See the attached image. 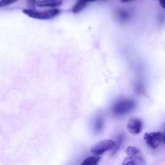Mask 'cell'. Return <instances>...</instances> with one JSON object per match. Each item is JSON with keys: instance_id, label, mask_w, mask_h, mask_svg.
<instances>
[{"instance_id": "obj_4", "label": "cell", "mask_w": 165, "mask_h": 165, "mask_svg": "<svg viewBox=\"0 0 165 165\" xmlns=\"http://www.w3.org/2000/svg\"><path fill=\"white\" fill-rule=\"evenodd\" d=\"M145 142L153 149L157 148L162 141H165V135L161 132L146 133L144 135Z\"/></svg>"}, {"instance_id": "obj_12", "label": "cell", "mask_w": 165, "mask_h": 165, "mask_svg": "<svg viewBox=\"0 0 165 165\" xmlns=\"http://www.w3.org/2000/svg\"><path fill=\"white\" fill-rule=\"evenodd\" d=\"M17 1L18 0H1L0 1V8L9 5L14 3Z\"/></svg>"}, {"instance_id": "obj_7", "label": "cell", "mask_w": 165, "mask_h": 165, "mask_svg": "<svg viewBox=\"0 0 165 165\" xmlns=\"http://www.w3.org/2000/svg\"><path fill=\"white\" fill-rule=\"evenodd\" d=\"M63 0H42L36 3L40 7H56L61 5Z\"/></svg>"}, {"instance_id": "obj_14", "label": "cell", "mask_w": 165, "mask_h": 165, "mask_svg": "<svg viewBox=\"0 0 165 165\" xmlns=\"http://www.w3.org/2000/svg\"><path fill=\"white\" fill-rule=\"evenodd\" d=\"M27 3L29 5L34 6L36 3V0H27Z\"/></svg>"}, {"instance_id": "obj_10", "label": "cell", "mask_w": 165, "mask_h": 165, "mask_svg": "<svg viewBox=\"0 0 165 165\" xmlns=\"http://www.w3.org/2000/svg\"><path fill=\"white\" fill-rule=\"evenodd\" d=\"M104 125L103 119L101 117H98L95 121L94 125V129L96 133H99L103 130Z\"/></svg>"}, {"instance_id": "obj_9", "label": "cell", "mask_w": 165, "mask_h": 165, "mask_svg": "<svg viewBox=\"0 0 165 165\" xmlns=\"http://www.w3.org/2000/svg\"><path fill=\"white\" fill-rule=\"evenodd\" d=\"M101 159L99 156H94L89 157L82 163V165H96L98 164Z\"/></svg>"}, {"instance_id": "obj_16", "label": "cell", "mask_w": 165, "mask_h": 165, "mask_svg": "<svg viewBox=\"0 0 165 165\" xmlns=\"http://www.w3.org/2000/svg\"><path fill=\"white\" fill-rule=\"evenodd\" d=\"M121 2H123V3H127V2L132 1V0H121Z\"/></svg>"}, {"instance_id": "obj_13", "label": "cell", "mask_w": 165, "mask_h": 165, "mask_svg": "<svg viewBox=\"0 0 165 165\" xmlns=\"http://www.w3.org/2000/svg\"><path fill=\"white\" fill-rule=\"evenodd\" d=\"M119 15L120 17V19H122V20H126L128 18L129 14L127 12H126L125 11H121L119 12Z\"/></svg>"}, {"instance_id": "obj_2", "label": "cell", "mask_w": 165, "mask_h": 165, "mask_svg": "<svg viewBox=\"0 0 165 165\" xmlns=\"http://www.w3.org/2000/svg\"><path fill=\"white\" fill-rule=\"evenodd\" d=\"M116 148V143L113 140L106 139L95 144L92 147L91 153L95 156H101L103 154L111 151Z\"/></svg>"}, {"instance_id": "obj_3", "label": "cell", "mask_w": 165, "mask_h": 165, "mask_svg": "<svg viewBox=\"0 0 165 165\" xmlns=\"http://www.w3.org/2000/svg\"><path fill=\"white\" fill-rule=\"evenodd\" d=\"M135 102L132 100H121L115 103L112 110L114 115L122 116L132 111L135 108Z\"/></svg>"}, {"instance_id": "obj_1", "label": "cell", "mask_w": 165, "mask_h": 165, "mask_svg": "<svg viewBox=\"0 0 165 165\" xmlns=\"http://www.w3.org/2000/svg\"><path fill=\"white\" fill-rule=\"evenodd\" d=\"M23 13L28 17L37 19H42V20H47V19H50L55 18L60 14V11L59 9H52L50 11H47L45 12L37 11L35 10L32 9H24Z\"/></svg>"}, {"instance_id": "obj_5", "label": "cell", "mask_w": 165, "mask_h": 165, "mask_svg": "<svg viewBox=\"0 0 165 165\" xmlns=\"http://www.w3.org/2000/svg\"><path fill=\"white\" fill-rule=\"evenodd\" d=\"M128 132L133 134H139L142 131V121L138 118H131L127 123Z\"/></svg>"}, {"instance_id": "obj_15", "label": "cell", "mask_w": 165, "mask_h": 165, "mask_svg": "<svg viewBox=\"0 0 165 165\" xmlns=\"http://www.w3.org/2000/svg\"><path fill=\"white\" fill-rule=\"evenodd\" d=\"M159 5L161 6L162 8L165 9V0H159Z\"/></svg>"}, {"instance_id": "obj_8", "label": "cell", "mask_w": 165, "mask_h": 165, "mask_svg": "<svg viewBox=\"0 0 165 165\" xmlns=\"http://www.w3.org/2000/svg\"><path fill=\"white\" fill-rule=\"evenodd\" d=\"M95 1H97V0H79V2L77 3V4L74 7L73 9H72V12L74 14L78 13L86 7L87 3Z\"/></svg>"}, {"instance_id": "obj_11", "label": "cell", "mask_w": 165, "mask_h": 165, "mask_svg": "<svg viewBox=\"0 0 165 165\" xmlns=\"http://www.w3.org/2000/svg\"><path fill=\"white\" fill-rule=\"evenodd\" d=\"M125 153L128 156H136L139 153V150L134 147H128L125 150Z\"/></svg>"}, {"instance_id": "obj_6", "label": "cell", "mask_w": 165, "mask_h": 165, "mask_svg": "<svg viewBox=\"0 0 165 165\" xmlns=\"http://www.w3.org/2000/svg\"><path fill=\"white\" fill-rule=\"evenodd\" d=\"M145 162L144 159L141 157L136 156H129V157H126L123 161V164L128 165V164H144Z\"/></svg>"}]
</instances>
